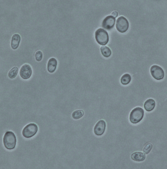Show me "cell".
Returning a JSON list of instances; mask_svg holds the SVG:
<instances>
[{
	"instance_id": "cell-1",
	"label": "cell",
	"mask_w": 167,
	"mask_h": 169,
	"mask_svg": "<svg viewBox=\"0 0 167 169\" xmlns=\"http://www.w3.org/2000/svg\"><path fill=\"white\" fill-rule=\"evenodd\" d=\"M4 147L8 150L14 149L17 142L15 134L12 132H7L5 133L3 139Z\"/></svg>"
},
{
	"instance_id": "cell-2",
	"label": "cell",
	"mask_w": 167,
	"mask_h": 169,
	"mask_svg": "<svg viewBox=\"0 0 167 169\" xmlns=\"http://www.w3.org/2000/svg\"><path fill=\"white\" fill-rule=\"evenodd\" d=\"M144 115V111L139 107L134 108L131 112L130 120L131 122L136 124L140 122L143 119Z\"/></svg>"
},
{
	"instance_id": "cell-3",
	"label": "cell",
	"mask_w": 167,
	"mask_h": 169,
	"mask_svg": "<svg viewBox=\"0 0 167 169\" xmlns=\"http://www.w3.org/2000/svg\"><path fill=\"white\" fill-rule=\"evenodd\" d=\"M95 37L98 43L102 46L106 45L109 42V37L108 32L101 28H100L96 31Z\"/></svg>"
},
{
	"instance_id": "cell-4",
	"label": "cell",
	"mask_w": 167,
	"mask_h": 169,
	"mask_svg": "<svg viewBox=\"0 0 167 169\" xmlns=\"http://www.w3.org/2000/svg\"><path fill=\"white\" fill-rule=\"evenodd\" d=\"M38 131V127L35 124L31 123L27 125L23 129L22 134L27 138H31L35 135Z\"/></svg>"
},
{
	"instance_id": "cell-5",
	"label": "cell",
	"mask_w": 167,
	"mask_h": 169,
	"mask_svg": "<svg viewBox=\"0 0 167 169\" xmlns=\"http://www.w3.org/2000/svg\"><path fill=\"white\" fill-rule=\"evenodd\" d=\"M129 22L127 19L123 16L119 17L116 22V28L120 32L124 33L128 29Z\"/></svg>"
},
{
	"instance_id": "cell-6",
	"label": "cell",
	"mask_w": 167,
	"mask_h": 169,
	"mask_svg": "<svg viewBox=\"0 0 167 169\" xmlns=\"http://www.w3.org/2000/svg\"><path fill=\"white\" fill-rule=\"evenodd\" d=\"M151 74L153 77L157 80L163 79L164 76V70L159 66L154 65L152 66L150 69Z\"/></svg>"
},
{
	"instance_id": "cell-7",
	"label": "cell",
	"mask_w": 167,
	"mask_h": 169,
	"mask_svg": "<svg viewBox=\"0 0 167 169\" xmlns=\"http://www.w3.org/2000/svg\"><path fill=\"white\" fill-rule=\"evenodd\" d=\"M32 71L30 65L25 64L23 65L20 70V75L24 80L29 79L32 76Z\"/></svg>"
},
{
	"instance_id": "cell-8",
	"label": "cell",
	"mask_w": 167,
	"mask_h": 169,
	"mask_svg": "<svg viewBox=\"0 0 167 169\" xmlns=\"http://www.w3.org/2000/svg\"><path fill=\"white\" fill-rule=\"evenodd\" d=\"M116 19L111 15H109L104 19L102 26L105 29L107 30H110L113 28L116 22Z\"/></svg>"
},
{
	"instance_id": "cell-9",
	"label": "cell",
	"mask_w": 167,
	"mask_h": 169,
	"mask_svg": "<svg viewBox=\"0 0 167 169\" xmlns=\"http://www.w3.org/2000/svg\"><path fill=\"white\" fill-rule=\"evenodd\" d=\"M106 127V123L105 121L101 120L96 124L94 132L96 136H101L105 132Z\"/></svg>"
},
{
	"instance_id": "cell-10",
	"label": "cell",
	"mask_w": 167,
	"mask_h": 169,
	"mask_svg": "<svg viewBox=\"0 0 167 169\" xmlns=\"http://www.w3.org/2000/svg\"><path fill=\"white\" fill-rule=\"evenodd\" d=\"M21 41V37L19 34H15L11 38V46L14 50L17 49L19 46Z\"/></svg>"
},
{
	"instance_id": "cell-11",
	"label": "cell",
	"mask_w": 167,
	"mask_h": 169,
	"mask_svg": "<svg viewBox=\"0 0 167 169\" xmlns=\"http://www.w3.org/2000/svg\"><path fill=\"white\" fill-rule=\"evenodd\" d=\"M57 62L54 58H51L48 61L47 64V70L50 73L54 72L57 68Z\"/></svg>"
},
{
	"instance_id": "cell-12",
	"label": "cell",
	"mask_w": 167,
	"mask_h": 169,
	"mask_svg": "<svg viewBox=\"0 0 167 169\" xmlns=\"http://www.w3.org/2000/svg\"><path fill=\"white\" fill-rule=\"evenodd\" d=\"M131 159L135 161L140 162L144 161L146 159L145 154L140 152H137L132 154Z\"/></svg>"
},
{
	"instance_id": "cell-13",
	"label": "cell",
	"mask_w": 167,
	"mask_h": 169,
	"mask_svg": "<svg viewBox=\"0 0 167 169\" xmlns=\"http://www.w3.org/2000/svg\"><path fill=\"white\" fill-rule=\"evenodd\" d=\"M155 106V101L152 99L147 100L144 104V108L148 112L153 111L154 109Z\"/></svg>"
},
{
	"instance_id": "cell-14",
	"label": "cell",
	"mask_w": 167,
	"mask_h": 169,
	"mask_svg": "<svg viewBox=\"0 0 167 169\" xmlns=\"http://www.w3.org/2000/svg\"><path fill=\"white\" fill-rule=\"evenodd\" d=\"M102 54L105 57L108 58L111 55V50L108 47L106 46H102L100 48Z\"/></svg>"
},
{
	"instance_id": "cell-15",
	"label": "cell",
	"mask_w": 167,
	"mask_h": 169,
	"mask_svg": "<svg viewBox=\"0 0 167 169\" xmlns=\"http://www.w3.org/2000/svg\"><path fill=\"white\" fill-rule=\"evenodd\" d=\"M131 80V77L128 74H125L121 77L120 81L123 85H126L129 84Z\"/></svg>"
},
{
	"instance_id": "cell-16",
	"label": "cell",
	"mask_w": 167,
	"mask_h": 169,
	"mask_svg": "<svg viewBox=\"0 0 167 169\" xmlns=\"http://www.w3.org/2000/svg\"><path fill=\"white\" fill-rule=\"evenodd\" d=\"M84 115V112L82 110L74 111L72 113V116L74 119L78 120L82 118Z\"/></svg>"
},
{
	"instance_id": "cell-17",
	"label": "cell",
	"mask_w": 167,
	"mask_h": 169,
	"mask_svg": "<svg viewBox=\"0 0 167 169\" xmlns=\"http://www.w3.org/2000/svg\"><path fill=\"white\" fill-rule=\"evenodd\" d=\"M19 69L18 67H14L9 72L8 76L11 79L15 78L18 74Z\"/></svg>"
},
{
	"instance_id": "cell-18",
	"label": "cell",
	"mask_w": 167,
	"mask_h": 169,
	"mask_svg": "<svg viewBox=\"0 0 167 169\" xmlns=\"http://www.w3.org/2000/svg\"><path fill=\"white\" fill-rule=\"evenodd\" d=\"M153 147V145L150 143L147 144L143 148V152L146 154H148L151 151Z\"/></svg>"
},
{
	"instance_id": "cell-19",
	"label": "cell",
	"mask_w": 167,
	"mask_h": 169,
	"mask_svg": "<svg viewBox=\"0 0 167 169\" xmlns=\"http://www.w3.org/2000/svg\"><path fill=\"white\" fill-rule=\"evenodd\" d=\"M35 57L36 60L38 62H40L42 60L43 58V53L41 51H37L36 52Z\"/></svg>"
},
{
	"instance_id": "cell-20",
	"label": "cell",
	"mask_w": 167,
	"mask_h": 169,
	"mask_svg": "<svg viewBox=\"0 0 167 169\" xmlns=\"http://www.w3.org/2000/svg\"><path fill=\"white\" fill-rule=\"evenodd\" d=\"M112 15L115 17H118V12L117 11H114V12H112Z\"/></svg>"
}]
</instances>
